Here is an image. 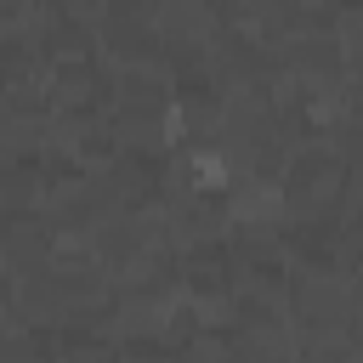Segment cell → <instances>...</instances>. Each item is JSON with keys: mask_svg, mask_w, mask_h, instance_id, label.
Segmentation results:
<instances>
[{"mask_svg": "<svg viewBox=\"0 0 363 363\" xmlns=\"http://www.w3.org/2000/svg\"><path fill=\"white\" fill-rule=\"evenodd\" d=\"M193 170H199V182H204V187H221V182H227V159H221V153H199V159H193Z\"/></svg>", "mask_w": 363, "mask_h": 363, "instance_id": "6da1fadb", "label": "cell"}]
</instances>
